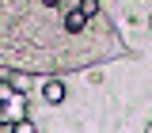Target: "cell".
Listing matches in <instances>:
<instances>
[{
  "label": "cell",
  "mask_w": 152,
  "mask_h": 133,
  "mask_svg": "<svg viewBox=\"0 0 152 133\" xmlns=\"http://www.w3.org/2000/svg\"><path fill=\"white\" fill-rule=\"evenodd\" d=\"M145 133H152V122H148V126H145Z\"/></svg>",
  "instance_id": "52a82bcc"
},
{
  "label": "cell",
  "mask_w": 152,
  "mask_h": 133,
  "mask_svg": "<svg viewBox=\"0 0 152 133\" xmlns=\"http://www.w3.org/2000/svg\"><path fill=\"white\" fill-rule=\"evenodd\" d=\"M19 118H27V99H23V95L4 99V103H0V126H12Z\"/></svg>",
  "instance_id": "6da1fadb"
},
{
  "label": "cell",
  "mask_w": 152,
  "mask_h": 133,
  "mask_svg": "<svg viewBox=\"0 0 152 133\" xmlns=\"http://www.w3.org/2000/svg\"><path fill=\"white\" fill-rule=\"evenodd\" d=\"M84 27H88V19L80 15V12H69V15H65V31H69V34H80V31H84Z\"/></svg>",
  "instance_id": "3957f363"
},
{
  "label": "cell",
  "mask_w": 152,
  "mask_h": 133,
  "mask_svg": "<svg viewBox=\"0 0 152 133\" xmlns=\"http://www.w3.org/2000/svg\"><path fill=\"white\" fill-rule=\"evenodd\" d=\"M148 27H152V15H148Z\"/></svg>",
  "instance_id": "ba28073f"
},
{
  "label": "cell",
  "mask_w": 152,
  "mask_h": 133,
  "mask_svg": "<svg viewBox=\"0 0 152 133\" xmlns=\"http://www.w3.org/2000/svg\"><path fill=\"white\" fill-rule=\"evenodd\" d=\"M42 4H46V8H57V4H61V0H42Z\"/></svg>",
  "instance_id": "8992f818"
},
{
  "label": "cell",
  "mask_w": 152,
  "mask_h": 133,
  "mask_svg": "<svg viewBox=\"0 0 152 133\" xmlns=\"http://www.w3.org/2000/svg\"><path fill=\"white\" fill-rule=\"evenodd\" d=\"M42 99H46L50 107L65 103V84H61V80H46V84H42Z\"/></svg>",
  "instance_id": "7a4b0ae2"
},
{
  "label": "cell",
  "mask_w": 152,
  "mask_h": 133,
  "mask_svg": "<svg viewBox=\"0 0 152 133\" xmlns=\"http://www.w3.org/2000/svg\"><path fill=\"white\" fill-rule=\"evenodd\" d=\"M84 19H91V15H99V0H80V8H76Z\"/></svg>",
  "instance_id": "277c9868"
},
{
  "label": "cell",
  "mask_w": 152,
  "mask_h": 133,
  "mask_svg": "<svg viewBox=\"0 0 152 133\" xmlns=\"http://www.w3.org/2000/svg\"><path fill=\"white\" fill-rule=\"evenodd\" d=\"M12 133H38V129L31 118H19V122H12Z\"/></svg>",
  "instance_id": "5b68a950"
}]
</instances>
